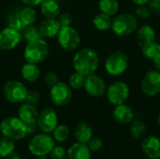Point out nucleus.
I'll use <instances>...</instances> for the list:
<instances>
[{"instance_id":"4be33fe9","label":"nucleus","mask_w":160,"mask_h":159,"mask_svg":"<svg viewBox=\"0 0 160 159\" xmlns=\"http://www.w3.org/2000/svg\"><path fill=\"white\" fill-rule=\"evenodd\" d=\"M136 38L138 44L142 47L151 41L156 40V31L151 25H142L137 30Z\"/></svg>"},{"instance_id":"ddd939ff","label":"nucleus","mask_w":160,"mask_h":159,"mask_svg":"<svg viewBox=\"0 0 160 159\" xmlns=\"http://www.w3.org/2000/svg\"><path fill=\"white\" fill-rule=\"evenodd\" d=\"M83 88L89 96L98 97L106 94L107 85L102 77L94 73L89 76H86Z\"/></svg>"},{"instance_id":"473e14b6","label":"nucleus","mask_w":160,"mask_h":159,"mask_svg":"<svg viewBox=\"0 0 160 159\" xmlns=\"http://www.w3.org/2000/svg\"><path fill=\"white\" fill-rule=\"evenodd\" d=\"M6 24L8 27H10V28H13V29H16L18 31H20L22 33V31L24 29L22 23L20 21V18L18 16V13H17V10L9 13L7 18H6Z\"/></svg>"},{"instance_id":"de8ad7c7","label":"nucleus","mask_w":160,"mask_h":159,"mask_svg":"<svg viewBox=\"0 0 160 159\" xmlns=\"http://www.w3.org/2000/svg\"><path fill=\"white\" fill-rule=\"evenodd\" d=\"M55 1H57V2H59V1H60V0H55Z\"/></svg>"},{"instance_id":"dca6fc26","label":"nucleus","mask_w":160,"mask_h":159,"mask_svg":"<svg viewBox=\"0 0 160 159\" xmlns=\"http://www.w3.org/2000/svg\"><path fill=\"white\" fill-rule=\"evenodd\" d=\"M113 119L120 125L130 124L135 117L133 109L126 103L116 105L112 112Z\"/></svg>"},{"instance_id":"aec40b11","label":"nucleus","mask_w":160,"mask_h":159,"mask_svg":"<svg viewBox=\"0 0 160 159\" xmlns=\"http://www.w3.org/2000/svg\"><path fill=\"white\" fill-rule=\"evenodd\" d=\"M74 136L77 142L87 143L93 138V128L86 122H79L74 127Z\"/></svg>"},{"instance_id":"37998d69","label":"nucleus","mask_w":160,"mask_h":159,"mask_svg":"<svg viewBox=\"0 0 160 159\" xmlns=\"http://www.w3.org/2000/svg\"><path fill=\"white\" fill-rule=\"evenodd\" d=\"M153 62H154V66H155V68L159 71L160 72V52L153 59Z\"/></svg>"},{"instance_id":"c9c22d12","label":"nucleus","mask_w":160,"mask_h":159,"mask_svg":"<svg viewBox=\"0 0 160 159\" xmlns=\"http://www.w3.org/2000/svg\"><path fill=\"white\" fill-rule=\"evenodd\" d=\"M136 17H139L141 19H149L152 15V11L149 8L147 5H141L138 6L135 9Z\"/></svg>"},{"instance_id":"1a4fd4ad","label":"nucleus","mask_w":160,"mask_h":159,"mask_svg":"<svg viewBox=\"0 0 160 159\" xmlns=\"http://www.w3.org/2000/svg\"><path fill=\"white\" fill-rule=\"evenodd\" d=\"M106 95L109 102L114 106L126 103L130 96V89L125 82H114L107 87Z\"/></svg>"},{"instance_id":"f03ea898","label":"nucleus","mask_w":160,"mask_h":159,"mask_svg":"<svg viewBox=\"0 0 160 159\" xmlns=\"http://www.w3.org/2000/svg\"><path fill=\"white\" fill-rule=\"evenodd\" d=\"M0 131L3 136L15 141L25 138L26 125L19 118L14 116L6 117L0 123Z\"/></svg>"},{"instance_id":"39448f33","label":"nucleus","mask_w":160,"mask_h":159,"mask_svg":"<svg viewBox=\"0 0 160 159\" xmlns=\"http://www.w3.org/2000/svg\"><path fill=\"white\" fill-rule=\"evenodd\" d=\"M49 51V45L43 38L28 42L23 51V58L26 62L39 64L47 58Z\"/></svg>"},{"instance_id":"a18cd8bd","label":"nucleus","mask_w":160,"mask_h":159,"mask_svg":"<svg viewBox=\"0 0 160 159\" xmlns=\"http://www.w3.org/2000/svg\"><path fill=\"white\" fill-rule=\"evenodd\" d=\"M7 159H22V158H21V157H20L18 154H16V153L14 152L13 154H11L10 156H8V157H7Z\"/></svg>"},{"instance_id":"c85d7f7f","label":"nucleus","mask_w":160,"mask_h":159,"mask_svg":"<svg viewBox=\"0 0 160 159\" xmlns=\"http://www.w3.org/2000/svg\"><path fill=\"white\" fill-rule=\"evenodd\" d=\"M160 52L159 41H151L143 46H142V53L147 59H154Z\"/></svg>"},{"instance_id":"2eb2a0df","label":"nucleus","mask_w":160,"mask_h":159,"mask_svg":"<svg viewBox=\"0 0 160 159\" xmlns=\"http://www.w3.org/2000/svg\"><path fill=\"white\" fill-rule=\"evenodd\" d=\"M142 150L149 159L160 158V138L149 135L142 140Z\"/></svg>"},{"instance_id":"09e8293b","label":"nucleus","mask_w":160,"mask_h":159,"mask_svg":"<svg viewBox=\"0 0 160 159\" xmlns=\"http://www.w3.org/2000/svg\"><path fill=\"white\" fill-rule=\"evenodd\" d=\"M152 159H160V158H152Z\"/></svg>"},{"instance_id":"e433bc0d","label":"nucleus","mask_w":160,"mask_h":159,"mask_svg":"<svg viewBox=\"0 0 160 159\" xmlns=\"http://www.w3.org/2000/svg\"><path fill=\"white\" fill-rule=\"evenodd\" d=\"M57 21L58 22L60 23V26L61 27H64V26H70L71 23H72V16L70 13L68 12H60V14L57 16Z\"/></svg>"},{"instance_id":"6e6552de","label":"nucleus","mask_w":160,"mask_h":159,"mask_svg":"<svg viewBox=\"0 0 160 159\" xmlns=\"http://www.w3.org/2000/svg\"><path fill=\"white\" fill-rule=\"evenodd\" d=\"M28 89L20 81H8L3 86V96L10 103L24 102Z\"/></svg>"},{"instance_id":"393cba45","label":"nucleus","mask_w":160,"mask_h":159,"mask_svg":"<svg viewBox=\"0 0 160 159\" xmlns=\"http://www.w3.org/2000/svg\"><path fill=\"white\" fill-rule=\"evenodd\" d=\"M112 18L111 16L105 14V13H102V12H99L98 14H96L93 18V24L94 26L99 30V31H106V30H109L111 29V26H112Z\"/></svg>"},{"instance_id":"c756f323","label":"nucleus","mask_w":160,"mask_h":159,"mask_svg":"<svg viewBox=\"0 0 160 159\" xmlns=\"http://www.w3.org/2000/svg\"><path fill=\"white\" fill-rule=\"evenodd\" d=\"M22 37L27 43L43 38L41 37L40 32H39V28L37 27V26H35V25H33V24L32 25H29V26H26L22 31Z\"/></svg>"},{"instance_id":"9d476101","label":"nucleus","mask_w":160,"mask_h":159,"mask_svg":"<svg viewBox=\"0 0 160 159\" xmlns=\"http://www.w3.org/2000/svg\"><path fill=\"white\" fill-rule=\"evenodd\" d=\"M50 98L58 107L66 106L72 98V89L68 83L59 81L56 84L50 87Z\"/></svg>"},{"instance_id":"49530a36","label":"nucleus","mask_w":160,"mask_h":159,"mask_svg":"<svg viewBox=\"0 0 160 159\" xmlns=\"http://www.w3.org/2000/svg\"><path fill=\"white\" fill-rule=\"evenodd\" d=\"M158 126H159L160 127V113L158 114Z\"/></svg>"},{"instance_id":"58836bf2","label":"nucleus","mask_w":160,"mask_h":159,"mask_svg":"<svg viewBox=\"0 0 160 159\" xmlns=\"http://www.w3.org/2000/svg\"><path fill=\"white\" fill-rule=\"evenodd\" d=\"M86 144L91 152H98L102 148L103 142H102L101 139H99L98 137H93Z\"/></svg>"},{"instance_id":"b1692460","label":"nucleus","mask_w":160,"mask_h":159,"mask_svg":"<svg viewBox=\"0 0 160 159\" xmlns=\"http://www.w3.org/2000/svg\"><path fill=\"white\" fill-rule=\"evenodd\" d=\"M40 11L45 18L56 19L60 14L59 3L55 0H44L40 4Z\"/></svg>"},{"instance_id":"ea45409f","label":"nucleus","mask_w":160,"mask_h":159,"mask_svg":"<svg viewBox=\"0 0 160 159\" xmlns=\"http://www.w3.org/2000/svg\"><path fill=\"white\" fill-rule=\"evenodd\" d=\"M148 7L152 13L160 14V0H150L148 2Z\"/></svg>"},{"instance_id":"f704fd0d","label":"nucleus","mask_w":160,"mask_h":159,"mask_svg":"<svg viewBox=\"0 0 160 159\" xmlns=\"http://www.w3.org/2000/svg\"><path fill=\"white\" fill-rule=\"evenodd\" d=\"M67 154L68 151L63 146H55L51 151L50 157L51 159H67Z\"/></svg>"},{"instance_id":"cd10ccee","label":"nucleus","mask_w":160,"mask_h":159,"mask_svg":"<svg viewBox=\"0 0 160 159\" xmlns=\"http://www.w3.org/2000/svg\"><path fill=\"white\" fill-rule=\"evenodd\" d=\"M129 127V133L132 136V138L134 139H142L146 131H147V127L145 126V124L141 121V120H133L130 124Z\"/></svg>"},{"instance_id":"20e7f679","label":"nucleus","mask_w":160,"mask_h":159,"mask_svg":"<svg viewBox=\"0 0 160 159\" xmlns=\"http://www.w3.org/2000/svg\"><path fill=\"white\" fill-rule=\"evenodd\" d=\"M54 147L53 138L47 133L35 134L29 142L28 150L29 152L37 157H46L48 156L52 148Z\"/></svg>"},{"instance_id":"7ed1b4c3","label":"nucleus","mask_w":160,"mask_h":159,"mask_svg":"<svg viewBox=\"0 0 160 159\" xmlns=\"http://www.w3.org/2000/svg\"><path fill=\"white\" fill-rule=\"evenodd\" d=\"M138 28V19L131 13H123L114 17L111 29L116 36L126 37L132 34Z\"/></svg>"},{"instance_id":"5701e85b","label":"nucleus","mask_w":160,"mask_h":159,"mask_svg":"<svg viewBox=\"0 0 160 159\" xmlns=\"http://www.w3.org/2000/svg\"><path fill=\"white\" fill-rule=\"evenodd\" d=\"M17 13L24 28L26 26L34 24L37 21V11L33 7L25 6L23 7H21L17 9Z\"/></svg>"},{"instance_id":"f8f14e48","label":"nucleus","mask_w":160,"mask_h":159,"mask_svg":"<svg viewBox=\"0 0 160 159\" xmlns=\"http://www.w3.org/2000/svg\"><path fill=\"white\" fill-rule=\"evenodd\" d=\"M142 93L147 97H156L160 93V72L157 69L148 71L141 83Z\"/></svg>"},{"instance_id":"a211bd4d","label":"nucleus","mask_w":160,"mask_h":159,"mask_svg":"<svg viewBox=\"0 0 160 159\" xmlns=\"http://www.w3.org/2000/svg\"><path fill=\"white\" fill-rule=\"evenodd\" d=\"M38 116V109L35 105L29 103H22L18 110V117L25 124H35Z\"/></svg>"},{"instance_id":"a878e982","label":"nucleus","mask_w":160,"mask_h":159,"mask_svg":"<svg viewBox=\"0 0 160 159\" xmlns=\"http://www.w3.org/2000/svg\"><path fill=\"white\" fill-rule=\"evenodd\" d=\"M98 8L100 12L109 16H113L119 9L118 0H98Z\"/></svg>"},{"instance_id":"4c0bfd02","label":"nucleus","mask_w":160,"mask_h":159,"mask_svg":"<svg viewBox=\"0 0 160 159\" xmlns=\"http://www.w3.org/2000/svg\"><path fill=\"white\" fill-rule=\"evenodd\" d=\"M43 80H44V82H45V84L47 86L52 87V86H53L54 84H56L59 82V77L55 72L49 71L44 75Z\"/></svg>"},{"instance_id":"79ce46f5","label":"nucleus","mask_w":160,"mask_h":159,"mask_svg":"<svg viewBox=\"0 0 160 159\" xmlns=\"http://www.w3.org/2000/svg\"><path fill=\"white\" fill-rule=\"evenodd\" d=\"M22 3H23L25 6H30V7H37V6H40V4L44 1V0H21Z\"/></svg>"},{"instance_id":"412c9836","label":"nucleus","mask_w":160,"mask_h":159,"mask_svg":"<svg viewBox=\"0 0 160 159\" xmlns=\"http://www.w3.org/2000/svg\"><path fill=\"white\" fill-rule=\"evenodd\" d=\"M40 69L38 66V64L29 63L26 62L22 65L21 68V75L22 79L28 82H37L40 77Z\"/></svg>"},{"instance_id":"72a5a7b5","label":"nucleus","mask_w":160,"mask_h":159,"mask_svg":"<svg viewBox=\"0 0 160 159\" xmlns=\"http://www.w3.org/2000/svg\"><path fill=\"white\" fill-rule=\"evenodd\" d=\"M40 98H41V96H40V93L38 91V90H35V89H31V90H28L27 91V94H26V97H25V100L24 102L26 103H29L31 105H37L39 103L40 101Z\"/></svg>"},{"instance_id":"8fccbe9b","label":"nucleus","mask_w":160,"mask_h":159,"mask_svg":"<svg viewBox=\"0 0 160 159\" xmlns=\"http://www.w3.org/2000/svg\"><path fill=\"white\" fill-rule=\"evenodd\" d=\"M159 43H160V38H159Z\"/></svg>"},{"instance_id":"7c9ffc66","label":"nucleus","mask_w":160,"mask_h":159,"mask_svg":"<svg viewBox=\"0 0 160 159\" xmlns=\"http://www.w3.org/2000/svg\"><path fill=\"white\" fill-rule=\"evenodd\" d=\"M52 133L53 140L57 142H67L69 138V135H70L69 128L66 125H59V124Z\"/></svg>"},{"instance_id":"f3484780","label":"nucleus","mask_w":160,"mask_h":159,"mask_svg":"<svg viewBox=\"0 0 160 159\" xmlns=\"http://www.w3.org/2000/svg\"><path fill=\"white\" fill-rule=\"evenodd\" d=\"M38 28L43 38H52L57 36L61 26L57 19L45 18V20H43L39 24Z\"/></svg>"},{"instance_id":"9b49d317","label":"nucleus","mask_w":160,"mask_h":159,"mask_svg":"<svg viewBox=\"0 0 160 159\" xmlns=\"http://www.w3.org/2000/svg\"><path fill=\"white\" fill-rule=\"evenodd\" d=\"M37 125L41 132L47 134L52 133L58 126V116L56 112L52 108L43 109L40 112H38Z\"/></svg>"},{"instance_id":"c03bdc74","label":"nucleus","mask_w":160,"mask_h":159,"mask_svg":"<svg viewBox=\"0 0 160 159\" xmlns=\"http://www.w3.org/2000/svg\"><path fill=\"white\" fill-rule=\"evenodd\" d=\"M131 1L137 6H141V5H147L150 0H131Z\"/></svg>"},{"instance_id":"2f4dec72","label":"nucleus","mask_w":160,"mask_h":159,"mask_svg":"<svg viewBox=\"0 0 160 159\" xmlns=\"http://www.w3.org/2000/svg\"><path fill=\"white\" fill-rule=\"evenodd\" d=\"M85 79L86 77L84 75L75 71L68 78V85L71 87V89H75V90L82 89L84 86Z\"/></svg>"},{"instance_id":"bb28decb","label":"nucleus","mask_w":160,"mask_h":159,"mask_svg":"<svg viewBox=\"0 0 160 159\" xmlns=\"http://www.w3.org/2000/svg\"><path fill=\"white\" fill-rule=\"evenodd\" d=\"M14 152H15L14 141L2 135L0 137V157L7 158Z\"/></svg>"},{"instance_id":"6ab92c4d","label":"nucleus","mask_w":160,"mask_h":159,"mask_svg":"<svg viewBox=\"0 0 160 159\" xmlns=\"http://www.w3.org/2000/svg\"><path fill=\"white\" fill-rule=\"evenodd\" d=\"M91 151L86 143L75 142L68 150V159H91Z\"/></svg>"},{"instance_id":"0eeeda50","label":"nucleus","mask_w":160,"mask_h":159,"mask_svg":"<svg viewBox=\"0 0 160 159\" xmlns=\"http://www.w3.org/2000/svg\"><path fill=\"white\" fill-rule=\"evenodd\" d=\"M56 38L59 46L68 52L76 50L81 43L80 34L71 25L61 27L56 36Z\"/></svg>"},{"instance_id":"4468645a","label":"nucleus","mask_w":160,"mask_h":159,"mask_svg":"<svg viewBox=\"0 0 160 159\" xmlns=\"http://www.w3.org/2000/svg\"><path fill=\"white\" fill-rule=\"evenodd\" d=\"M22 40V33L16 29L6 26L0 31V49L11 51L15 49Z\"/></svg>"},{"instance_id":"423d86ee","label":"nucleus","mask_w":160,"mask_h":159,"mask_svg":"<svg viewBox=\"0 0 160 159\" xmlns=\"http://www.w3.org/2000/svg\"><path fill=\"white\" fill-rule=\"evenodd\" d=\"M129 65L128 54L122 51H116L111 53L104 64L105 70L112 76H120L126 72Z\"/></svg>"},{"instance_id":"f257e3e1","label":"nucleus","mask_w":160,"mask_h":159,"mask_svg":"<svg viewBox=\"0 0 160 159\" xmlns=\"http://www.w3.org/2000/svg\"><path fill=\"white\" fill-rule=\"evenodd\" d=\"M99 65L98 53L91 48H83L77 52L72 60L75 71L86 76L94 74Z\"/></svg>"},{"instance_id":"a19ab883","label":"nucleus","mask_w":160,"mask_h":159,"mask_svg":"<svg viewBox=\"0 0 160 159\" xmlns=\"http://www.w3.org/2000/svg\"><path fill=\"white\" fill-rule=\"evenodd\" d=\"M37 128H38L37 123L26 125V135H27V136H34V135L36 134Z\"/></svg>"}]
</instances>
